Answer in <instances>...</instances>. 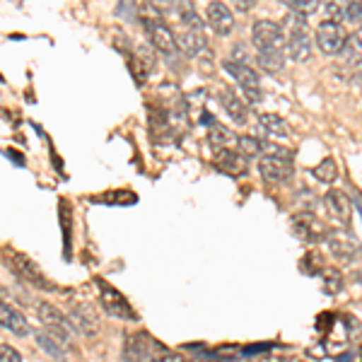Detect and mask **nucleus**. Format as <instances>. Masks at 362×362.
I'll use <instances>...</instances> for the list:
<instances>
[{
    "label": "nucleus",
    "mask_w": 362,
    "mask_h": 362,
    "mask_svg": "<svg viewBox=\"0 0 362 362\" xmlns=\"http://www.w3.org/2000/svg\"><path fill=\"white\" fill-rule=\"evenodd\" d=\"M95 283H97V290H99V302H102L104 312H107L109 317L124 319V321H138L136 309L128 305V300L114 288V285H109L107 280H102V278H97Z\"/></svg>",
    "instance_id": "1"
},
{
    "label": "nucleus",
    "mask_w": 362,
    "mask_h": 362,
    "mask_svg": "<svg viewBox=\"0 0 362 362\" xmlns=\"http://www.w3.org/2000/svg\"><path fill=\"white\" fill-rule=\"evenodd\" d=\"M225 70L237 80L239 87H242V95L247 104H259L264 95H261V78L249 63H237V61H227Z\"/></svg>",
    "instance_id": "2"
},
{
    "label": "nucleus",
    "mask_w": 362,
    "mask_h": 362,
    "mask_svg": "<svg viewBox=\"0 0 362 362\" xmlns=\"http://www.w3.org/2000/svg\"><path fill=\"white\" fill-rule=\"evenodd\" d=\"M251 42L259 51H278L288 44L285 29L273 20H256L251 25Z\"/></svg>",
    "instance_id": "3"
},
{
    "label": "nucleus",
    "mask_w": 362,
    "mask_h": 362,
    "mask_svg": "<svg viewBox=\"0 0 362 362\" xmlns=\"http://www.w3.org/2000/svg\"><path fill=\"white\" fill-rule=\"evenodd\" d=\"M145 32H148L150 42L160 54L165 56H174L179 51V44H177V34H174V29L167 25L162 17H145Z\"/></svg>",
    "instance_id": "4"
},
{
    "label": "nucleus",
    "mask_w": 362,
    "mask_h": 362,
    "mask_svg": "<svg viewBox=\"0 0 362 362\" xmlns=\"http://www.w3.org/2000/svg\"><path fill=\"white\" fill-rule=\"evenodd\" d=\"M165 353L167 348H162L150 336H128L124 343V362H153Z\"/></svg>",
    "instance_id": "5"
},
{
    "label": "nucleus",
    "mask_w": 362,
    "mask_h": 362,
    "mask_svg": "<svg viewBox=\"0 0 362 362\" xmlns=\"http://www.w3.org/2000/svg\"><path fill=\"white\" fill-rule=\"evenodd\" d=\"M317 44H319V49L329 56L343 54V49H346V44H348V34L341 22L324 20L317 27Z\"/></svg>",
    "instance_id": "6"
},
{
    "label": "nucleus",
    "mask_w": 362,
    "mask_h": 362,
    "mask_svg": "<svg viewBox=\"0 0 362 362\" xmlns=\"http://www.w3.org/2000/svg\"><path fill=\"white\" fill-rule=\"evenodd\" d=\"M13 268H15V273L20 276L22 280H27L32 288H39V290H56V285L51 283L49 278L44 276V271L39 268L37 264H34L29 256L25 254H13Z\"/></svg>",
    "instance_id": "7"
},
{
    "label": "nucleus",
    "mask_w": 362,
    "mask_h": 362,
    "mask_svg": "<svg viewBox=\"0 0 362 362\" xmlns=\"http://www.w3.org/2000/svg\"><path fill=\"white\" fill-rule=\"evenodd\" d=\"M68 319H70V324H73L75 334L87 336V338H95L99 334V329H102V321H99L97 312L90 305H75L68 312Z\"/></svg>",
    "instance_id": "8"
},
{
    "label": "nucleus",
    "mask_w": 362,
    "mask_h": 362,
    "mask_svg": "<svg viewBox=\"0 0 362 362\" xmlns=\"http://www.w3.org/2000/svg\"><path fill=\"white\" fill-rule=\"evenodd\" d=\"M293 227L297 237L305 239V242H326L331 232L326 230V225L319 218H314L312 213H300L293 218Z\"/></svg>",
    "instance_id": "9"
},
{
    "label": "nucleus",
    "mask_w": 362,
    "mask_h": 362,
    "mask_svg": "<svg viewBox=\"0 0 362 362\" xmlns=\"http://www.w3.org/2000/svg\"><path fill=\"white\" fill-rule=\"evenodd\" d=\"M324 206L338 225H343V227L350 225V220H353V206H350V198L343 194L341 189H331L329 194L324 196Z\"/></svg>",
    "instance_id": "10"
},
{
    "label": "nucleus",
    "mask_w": 362,
    "mask_h": 362,
    "mask_svg": "<svg viewBox=\"0 0 362 362\" xmlns=\"http://www.w3.org/2000/svg\"><path fill=\"white\" fill-rule=\"evenodd\" d=\"M215 165H218V169H223L225 174H230V177H244L249 169V160L237 148H225L215 150Z\"/></svg>",
    "instance_id": "11"
},
{
    "label": "nucleus",
    "mask_w": 362,
    "mask_h": 362,
    "mask_svg": "<svg viewBox=\"0 0 362 362\" xmlns=\"http://www.w3.org/2000/svg\"><path fill=\"white\" fill-rule=\"evenodd\" d=\"M326 244H329L331 254H334L338 261H343V264H350V261H355L360 256V247L353 242V237L346 235V232H331Z\"/></svg>",
    "instance_id": "12"
},
{
    "label": "nucleus",
    "mask_w": 362,
    "mask_h": 362,
    "mask_svg": "<svg viewBox=\"0 0 362 362\" xmlns=\"http://www.w3.org/2000/svg\"><path fill=\"white\" fill-rule=\"evenodd\" d=\"M206 17H208V25L215 29V34L220 37H227V34L235 29V15H232L230 5L225 3H210L206 8Z\"/></svg>",
    "instance_id": "13"
},
{
    "label": "nucleus",
    "mask_w": 362,
    "mask_h": 362,
    "mask_svg": "<svg viewBox=\"0 0 362 362\" xmlns=\"http://www.w3.org/2000/svg\"><path fill=\"white\" fill-rule=\"evenodd\" d=\"M220 104H223V109L232 121H237V124H247L249 121V104L232 87H223L220 90Z\"/></svg>",
    "instance_id": "14"
},
{
    "label": "nucleus",
    "mask_w": 362,
    "mask_h": 362,
    "mask_svg": "<svg viewBox=\"0 0 362 362\" xmlns=\"http://www.w3.org/2000/svg\"><path fill=\"white\" fill-rule=\"evenodd\" d=\"M259 174L268 181H290L295 174L293 162L288 160H273V157H261L259 160Z\"/></svg>",
    "instance_id": "15"
},
{
    "label": "nucleus",
    "mask_w": 362,
    "mask_h": 362,
    "mask_svg": "<svg viewBox=\"0 0 362 362\" xmlns=\"http://www.w3.org/2000/svg\"><path fill=\"white\" fill-rule=\"evenodd\" d=\"M285 56L295 63H305L312 56V39H309L307 29L288 34V44H285Z\"/></svg>",
    "instance_id": "16"
},
{
    "label": "nucleus",
    "mask_w": 362,
    "mask_h": 362,
    "mask_svg": "<svg viewBox=\"0 0 362 362\" xmlns=\"http://www.w3.org/2000/svg\"><path fill=\"white\" fill-rule=\"evenodd\" d=\"M0 326H3L5 331H10V334H15V336H27L29 334L27 319L22 317L15 307H10L8 302H3V307H0Z\"/></svg>",
    "instance_id": "17"
},
{
    "label": "nucleus",
    "mask_w": 362,
    "mask_h": 362,
    "mask_svg": "<svg viewBox=\"0 0 362 362\" xmlns=\"http://www.w3.org/2000/svg\"><path fill=\"white\" fill-rule=\"evenodd\" d=\"M34 341H37V346L44 350L46 355H51V358L54 360H66V353H63V350H66V346H63L61 341H58L56 336H51L49 331H37V334H34Z\"/></svg>",
    "instance_id": "18"
},
{
    "label": "nucleus",
    "mask_w": 362,
    "mask_h": 362,
    "mask_svg": "<svg viewBox=\"0 0 362 362\" xmlns=\"http://www.w3.org/2000/svg\"><path fill=\"white\" fill-rule=\"evenodd\" d=\"M259 126L264 128L268 136H273V138H288L290 136L288 121L280 119L278 114H261L259 116Z\"/></svg>",
    "instance_id": "19"
},
{
    "label": "nucleus",
    "mask_w": 362,
    "mask_h": 362,
    "mask_svg": "<svg viewBox=\"0 0 362 362\" xmlns=\"http://www.w3.org/2000/svg\"><path fill=\"white\" fill-rule=\"evenodd\" d=\"M237 136L230 131V128L215 124L213 128L208 131V143L213 145L215 150H225V148H237Z\"/></svg>",
    "instance_id": "20"
},
{
    "label": "nucleus",
    "mask_w": 362,
    "mask_h": 362,
    "mask_svg": "<svg viewBox=\"0 0 362 362\" xmlns=\"http://www.w3.org/2000/svg\"><path fill=\"white\" fill-rule=\"evenodd\" d=\"M341 56L346 58L348 63H358V66H362V27L355 29L353 34H348V44Z\"/></svg>",
    "instance_id": "21"
},
{
    "label": "nucleus",
    "mask_w": 362,
    "mask_h": 362,
    "mask_svg": "<svg viewBox=\"0 0 362 362\" xmlns=\"http://www.w3.org/2000/svg\"><path fill=\"white\" fill-rule=\"evenodd\" d=\"M285 49L278 51H259V63L261 68L268 70V73H280L285 68Z\"/></svg>",
    "instance_id": "22"
},
{
    "label": "nucleus",
    "mask_w": 362,
    "mask_h": 362,
    "mask_svg": "<svg viewBox=\"0 0 362 362\" xmlns=\"http://www.w3.org/2000/svg\"><path fill=\"white\" fill-rule=\"evenodd\" d=\"M314 179L321 181V184H334L338 179V162L334 157H324V160L314 167Z\"/></svg>",
    "instance_id": "23"
},
{
    "label": "nucleus",
    "mask_w": 362,
    "mask_h": 362,
    "mask_svg": "<svg viewBox=\"0 0 362 362\" xmlns=\"http://www.w3.org/2000/svg\"><path fill=\"white\" fill-rule=\"evenodd\" d=\"M261 157H273V160L293 162V150L276 143V140H261Z\"/></svg>",
    "instance_id": "24"
},
{
    "label": "nucleus",
    "mask_w": 362,
    "mask_h": 362,
    "mask_svg": "<svg viewBox=\"0 0 362 362\" xmlns=\"http://www.w3.org/2000/svg\"><path fill=\"white\" fill-rule=\"evenodd\" d=\"M237 150L247 157V160H249V157H259V160H261V140L259 138L242 136L237 140Z\"/></svg>",
    "instance_id": "25"
},
{
    "label": "nucleus",
    "mask_w": 362,
    "mask_h": 362,
    "mask_svg": "<svg viewBox=\"0 0 362 362\" xmlns=\"http://www.w3.org/2000/svg\"><path fill=\"white\" fill-rule=\"evenodd\" d=\"M285 5L290 8V13H297V15H309L319 10L317 0H285Z\"/></svg>",
    "instance_id": "26"
},
{
    "label": "nucleus",
    "mask_w": 362,
    "mask_h": 362,
    "mask_svg": "<svg viewBox=\"0 0 362 362\" xmlns=\"http://www.w3.org/2000/svg\"><path fill=\"white\" fill-rule=\"evenodd\" d=\"M346 22H353L355 27H362V3H346Z\"/></svg>",
    "instance_id": "27"
},
{
    "label": "nucleus",
    "mask_w": 362,
    "mask_h": 362,
    "mask_svg": "<svg viewBox=\"0 0 362 362\" xmlns=\"http://www.w3.org/2000/svg\"><path fill=\"white\" fill-rule=\"evenodd\" d=\"M324 280H326V293L329 295H336L338 290H341V276H338L336 271H326L324 273Z\"/></svg>",
    "instance_id": "28"
},
{
    "label": "nucleus",
    "mask_w": 362,
    "mask_h": 362,
    "mask_svg": "<svg viewBox=\"0 0 362 362\" xmlns=\"http://www.w3.org/2000/svg\"><path fill=\"white\" fill-rule=\"evenodd\" d=\"M0 362H22V358L13 346L3 343V346H0Z\"/></svg>",
    "instance_id": "29"
},
{
    "label": "nucleus",
    "mask_w": 362,
    "mask_h": 362,
    "mask_svg": "<svg viewBox=\"0 0 362 362\" xmlns=\"http://www.w3.org/2000/svg\"><path fill=\"white\" fill-rule=\"evenodd\" d=\"M153 362H186V360H184V355H179V353H172V350H167L165 355H160V358H155Z\"/></svg>",
    "instance_id": "30"
},
{
    "label": "nucleus",
    "mask_w": 362,
    "mask_h": 362,
    "mask_svg": "<svg viewBox=\"0 0 362 362\" xmlns=\"http://www.w3.org/2000/svg\"><path fill=\"white\" fill-rule=\"evenodd\" d=\"M239 10H251L254 8V0H242V3H237Z\"/></svg>",
    "instance_id": "31"
}]
</instances>
